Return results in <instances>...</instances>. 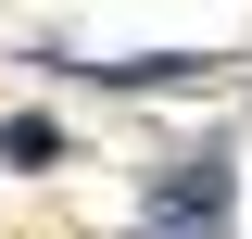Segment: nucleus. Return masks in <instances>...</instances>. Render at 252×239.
Masks as SVG:
<instances>
[{
    "instance_id": "obj_2",
    "label": "nucleus",
    "mask_w": 252,
    "mask_h": 239,
    "mask_svg": "<svg viewBox=\"0 0 252 239\" xmlns=\"http://www.w3.org/2000/svg\"><path fill=\"white\" fill-rule=\"evenodd\" d=\"M0 164H63V139H51L38 114H13V126H0Z\"/></svg>"
},
{
    "instance_id": "obj_1",
    "label": "nucleus",
    "mask_w": 252,
    "mask_h": 239,
    "mask_svg": "<svg viewBox=\"0 0 252 239\" xmlns=\"http://www.w3.org/2000/svg\"><path fill=\"white\" fill-rule=\"evenodd\" d=\"M139 239H227V151L164 164V189H152V214H139Z\"/></svg>"
}]
</instances>
